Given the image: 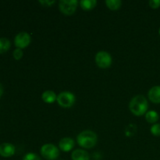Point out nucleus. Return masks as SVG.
<instances>
[{"instance_id": "obj_1", "label": "nucleus", "mask_w": 160, "mask_h": 160, "mask_svg": "<svg viewBox=\"0 0 160 160\" xmlns=\"http://www.w3.org/2000/svg\"><path fill=\"white\" fill-rule=\"evenodd\" d=\"M148 101L143 95H136L131 100L129 109L134 115L140 117L145 114L148 109Z\"/></svg>"}, {"instance_id": "obj_2", "label": "nucleus", "mask_w": 160, "mask_h": 160, "mask_svg": "<svg viewBox=\"0 0 160 160\" xmlns=\"http://www.w3.org/2000/svg\"><path fill=\"white\" fill-rule=\"evenodd\" d=\"M77 141L80 146L84 148H92L96 145L98 138L95 132L90 130H86L78 134Z\"/></svg>"}, {"instance_id": "obj_3", "label": "nucleus", "mask_w": 160, "mask_h": 160, "mask_svg": "<svg viewBox=\"0 0 160 160\" xmlns=\"http://www.w3.org/2000/svg\"><path fill=\"white\" fill-rule=\"evenodd\" d=\"M41 154L47 160H55L59 156V151L56 145L45 144L41 148Z\"/></svg>"}, {"instance_id": "obj_4", "label": "nucleus", "mask_w": 160, "mask_h": 160, "mask_svg": "<svg viewBox=\"0 0 160 160\" xmlns=\"http://www.w3.org/2000/svg\"><path fill=\"white\" fill-rule=\"evenodd\" d=\"M75 95L72 92H62L59 93L57 96L58 104L63 108H70L74 104L75 102Z\"/></svg>"}, {"instance_id": "obj_5", "label": "nucleus", "mask_w": 160, "mask_h": 160, "mask_svg": "<svg viewBox=\"0 0 160 160\" xmlns=\"http://www.w3.org/2000/svg\"><path fill=\"white\" fill-rule=\"evenodd\" d=\"M78 5L77 0H61L59 2V7L61 12L65 15H72L76 11Z\"/></svg>"}, {"instance_id": "obj_6", "label": "nucleus", "mask_w": 160, "mask_h": 160, "mask_svg": "<svg viewBox=\"0 0 160 160\" xmlns=\"http://www.w3.org/2000/svg\"><path fill=\"white\" fill-rule=\"evenodd\" d=\"M95 62L100 68H108L112 64V57L106 52H98L95 56Z\"/></svg>"}, {"instance_id": "obj_7", "label": "nucleus", "mask_w": 160, "mask_h": 160, "mask_svg": "<svg viewBox=\"0 0 160 160\" xmlns=\"http://www.w3.org/2000/svg\"><path fill=\"white\" fill-rule=\"evenodd\" d=\"M31 38L29 34L26 32H20L15 37L14 43L18 48H26L31 43Z\"/></svg>"}, {"instance_id": "obj_8", "label": "nucleus", "mask_w": 160, "mask_h": 160, "mask_svg": "<svg viewBox=\"0 0 160 160\" xmlns=\"http://www.w3.org/2000/svg\"><path fill=\"white\" fill-rule=\"evenodd\" d=\"M15 153V147L10 143L5 142L0 145V155L3 157H10Z\"/></svg>"}, {"instance_id": "obj_9", "label": "nucleus", "mask_w": 160, "mask_h": 160, "mask_svg": "<svg viewBox=\"0 0 160 160\" xmlns=\"http://www.w3.org/2000/svg\"><path fill=\"white\" fill-rule=\"evenodd\" d=\"M59 148L63 152H69L74 147V141L70 138H63L59 142Z\"/></svg>"}, {"instance_id": "obj_10", "label": "nucleus", "mask_w": 160, "mask_h": 160, "mask_svg": "<svg viewBox=\"0 0 160 160\" xmlns=\"http://www.w3.org/2000/svg\"><path fill=\"white\" fill-rule=\"evenodd\" d=\"M148 98L152 102L160 103V86H154L148 92Z\"/></svg>"}, {"instance_id": "obj_11", "label": "nucleus", "mask_w": 160, "mask_h": 160, "mask_svg": "<svg viewBox=\"0 0 160 160\" xmlns=\"http://www.w3.org/2000/svg\"><path fill=\"white\" fill-rule=\"evenodd\" d=\"M72 159L73 160H89L90 156L88 153L84 150L77 149L72 152L71 155Z\"/></svg>"}, {"instance_id": "obj_12", "label": "nucleus", "mask_w": 160, "mask_h": 160, "mask_svg": "<svg viewBox=\"0 0 160 160\" xmlns=\"http://www.w3.org/2000/svg\"><path fill=\"white\" fill-rule=\"evenodd\" d=\"M42 98L45 102L52 103L57 99V96H56V93L52 91H45L42 94Z\"/></svg>"}, {"instance_id": "obj_13", "label": "nucleus", "mask_w": 160, "mask_h": 160, "mask_svg": "<svg viewBox=\"0 0 160 160\" xmlns=\"http://www.w3.org/2000/svg\"><path fill=\"white\" fill-rule=\"evenodd\" d=\"M97 4V2L95 0H82L80 2L81 8L84 10H91L94 9Z\"/></svg>"}, {"instance_id": "obj_14", "label": "nucleus", "mask_w": 160, "mask_h": 160, "mask_svg": "<svg viewBox=\"0 0 160 160\" xmlns=\"http://www.w3.org/2000/svg\"><path fill=\"white\" fill-rule=\"evenodd\" d=\"M145 119H146V120L148 123H154L157 122L158 120H159V115L154 110L148 111L146 113V115H145Z\"/></svg>"}, {"instance_id": "obj_15", "label": "nucleus", "mask_w": 160, "mask_h": 160, "mask_svg": "<svg viewBox=\"0 0 160 160\" xmlns=\"http://www.w3.org/2000/svg\"><path fill=\"white\" fill-rule=\"evenodd\" d=\"M10 47V42L6 38H0V53L7 51Z\"/></svg>"}, {"instance_id": "obj_16", "label": "nucleus", "mask_w": 160, "mask_h": 160, "mask_svg": "<svg viewBox=\"0 0 160 160\" xmlns=\"http://www.w3.org/2000/svg\"><path fill=\"white\" fill-rule=\"evenodd\" d=\"M106 4L109 9H112V10H117V9H120V7L121 6V1L120 0H106Z\"/></svg>"}, {"instance_id": "obj_17", "label": "nucleus", "mask_w": 160, "mask_h": 160, "mask_svg": "<svg viewBox=\"0 0 160 160\" xmlns=\"http://www.w3.org/2000/svg\"><path fill=\"white\" fill-rule=\"evenodd\" d=\"M151 133L155 136H160V124L156 123L151 128Z\"/></svg>"}, {"instance_id": "obj_18", "label": "nucleus", "mask_w": 160, "mask_h": 160, "mask_svg": "<svg viewBox=\"0 0 160 160\" xmlns=\"http://www.w3.org/2000/svg\"><path fill=\"white\" fill-rule=\"evenodd\" d=\"M23 160H41V159L35 153H28L25 155Z\"/></svg>"}, {"instance_id": "obj_19", "label": "nucleus", "mask_w": 160, "mask_h": 160, "mask_svg": "<svg viewBox=\"0 0 160 160\" xmlns=\"http://www.w3.org/2000/svg\"><path fill=\"white\" fill-rule=\"evenodd\" d=\"M12 54H13V57L15 58L16 59H21L22 56H23V52L21 50V48H16L13 51V53H12Z\"/></svg>"}, {"instance_id": "obj_20", "label": "nucleus", "mask_w": 160, "mask_h": 160, "mask_svg": "<svg viewBox=\"0 0 160 160\" xmlns=\"http://www.w3.org/2000/svg\"><path fill=\"white\" fill-rule=\"evenodd\" d=\"M148 4L153 9H157L160 6V0H151L149 1Z\"/></svg>"}, {"instance_id": "obj_21", "label": "nucleus", "mask_w": 160, "mask_h": 160, "mask_svg": "<svg viewBox=\"0 0 160 160\" xmlns=\"http://www.w3.org/2000/svg\"><path fill=\"white\" fill-rule=\"evenodd\" d=\"M39 2L44 6H51L52 5L56 2V1H54V0H52V1L51 0H45V1H39Z\"/></svg>"}, {"instance_id": "obj_22", "label": "nucleus", "mask_w": 160, "mask_h": 160, "mask_svg": "<svg viewBox=\"0 0 160 160\" xmlns=\"http://www.w3.org/2000/svg\"><path fill=\"white\" fill-rule=\"evenodd\" d=\"M2 93H3V87H2V85L0 84V97L2 96Z\"/></svg>"}, {"instance_id": "obj_23", "label": "nucleus", "mask_w": 160, "mask_h": 160, "mask_svg": "<svg viewBox=\"0 0 160 160\" xmlns=\"http://www.w3.org/2000/svg\"><path fill=\"white\" fill-rule=\"evenodd\" d=\"M159 35H160V28H159Z\"/></svg>"}]
</instances>
